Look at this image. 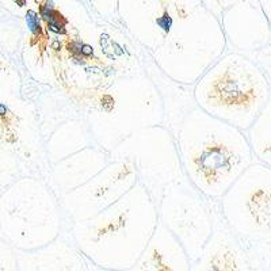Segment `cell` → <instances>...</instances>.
<instances>
[{"mask_svg": "<svg viewBox=\"0 0 271 271\" xmlns=\"http://www.w3.org/2000/svg\"><path fill=\"white\" fill-rule=\"evenodd\" d=\"M182 171L205 198L219 201L255 162L243 130L193 104L174 130Z\"/></svg>", "mask_w": 271, "mask_h": 271, "instance_id": "obj_1", "label": "cell"}, {"mask_svg": "<svg viewBox=\"0 0 271 271\" xmlns=\"http://www.w3.org/2000/svg\"><path fill=\"white\" fill-rule=\"evenodd\" d=\"M159 224L157 205L137 183L91 219L68 228L73 244L91 265L106 270L129 271Z\"/></svg>", "mask_w": 271, "mask_h": 271, "instance_id": "obj_2", "label": "cell"}, {"mask_svg": "<svg viewBox=\"0 0 271 271\" xmlns=\"http://www.w3.org/2000/svg\"><path fill=\"white\" fill-rule=\"evenodd\" d=\"M193 99L202 111L245 132L271 104L270 75L252 58L229 53L195 82Z\"/></svg>", "mask_w": 271, "mask_h": 271, "instance_id": "obj_3", "label": "cell"}, {"mask_svg": "<svg viewBox=\"0 0 271 271\" xmlns=\"http://www.w3.org/2000/svg\"><path fill=\"white\" fill-rule=\"evenodd\" d=\"M164 101L145 76L119 79L97 92L87 104L85 121L98 147L110 152L142 129L162 125Z\"/></svg>", "mask_w": 271, "mask_h": 271, "instance_id": "obj_4", "label": "cell"}, {"mask_svg": "<svg viewBox=\"0 0 271 271\" xmlns=\"http://www.w3.org/2000/svg\"><path fill=\"white\" fill-rule=\"evenodd\" d=\"M217 206L255 269L270 259L271 166L252 163L217 201Z\"/></svg>", "mask_w": 271, "mask_h": 271, "instance_id": "obj_5", "label": "cell"}, {"mask_svg": "<svg viewBox=\"0 0 271 271\" xmlns=\"http://www.w3.org/2000/svg\"><path fill=\"white\" fill-rule=\"evenodd\" d=\"M0 225L6 243L17 251H33L52 243L65 229L57 195L45 182L27 176L1 198Z\"/></svg>", "mask_w": 271, "mask_h": 271, "instance_id": "obj_6", "label": "cell"}, {"mask_svg": "<svg viewBox=\"0 0 271 271\" xmlns=\"http://www.w3.org/2000/svg\"><path fill=\"white\" fill-rule=\"evenodd\" d=\"M111 159H128L135 164L138 183L156 205L164 188L185 179L174 133L164 125L142 129L109 152Z\"/></svg>", "mask_w": 271, "mask_h": 271, "instance_id": "obj_7", "label": "cell"}, {"mask_svg": "<svg viewBox=\"0 0 271 271\" xmlns=\"http://www.w3.org/2000/svg\"><path fill=\"white\" fill-rule=\"evenodd\" d=\"M217 201L205 198L185 178L164 188L157 205L159 222L185 248L190 262L198 258L212 235Z\"/></svg>", "mask_w": 271, "mask_h": 271, "instance_id": "obj_8", "label": "cell"}, {"mask_svg": "<svg viewBox=\"0 0 271 271\" xmlns=\"http://www.w3.org/2000/svg\"><path fill=\"white\" fill-rule=\"evenodd\" d=\"M138 183L137 171L128 159H111L92 179L58 198L65 229L91 219L123 197Z\"/></svg>", "mask_w": 271, "mask_h": 271, "instance_id": "obj_9", "label": "cell"}, {"mask_svg": "<svg viewBox=\"0 0 271 271\" xmlns=\"http://www.w3.org/2000/svg\"><path fill=\"white\" fill-rule=\"evenodd\" d=\"M191 271H256L243 243L224 222L219 206L214 210L212 235L191 262Z\"/></svg>", "mask_w": 271, "mask_h": 271, "instance_id": "obj_10", "label": "cell"}, {"mask_svg": "<svg viewBox=\"0 0 271 271\" xmlns=\"http://www.w3.org/2000/svg\"><path fill=\"white\" fill-rule=\"evenodd\" d=\"M109 163L107 151L98 145H90L53 164L51 169L52 183L49 186L60 198L92 179Z\"/></svg>", "mask_w": 271, "mask_h": 271, "instance_id": "obj_11", "label": "cell"}, {"mask_svg": "<svg viewBox=\"0 0 271 271\" xmlns=\"http://www.w3.org/2000/svg\"><path fill=\"white\" fill-rule=\"evenodd\" d=\"M17 252L19 271H87V260L73 244L68 229L41 248Z\"/></svg>", "mask_w": 271, "mask_h": 271, "instance_id": "obj_12", "label": "cell"}, {"mask_svg": "<svg viewBox=\"0 0 271 271\" xmlns=\"http://www.w3.org/2000/svg\"><path fill=\"white\" fill-rule=\"evenodd\" d=\"M129 271H191V262L181 243L159 222Z\"/></svg>", "mask_w": 271, "mask_h": 271, "instance_id": "obj_13", "label": "cell"}, {"mask_svg": "<svg viewBox=\"0 0 271 271\" xmlns=\"http://www.w3.org/2000/svg\"><path fill=\"white\" fill-rule=\"evenodd\" d=\"M90 145H97L87 123L80 119H72L60 125L46 144V152L51 166L68 156L76 153Z\"/></svg>", "mask_w": 271, "mask_h": 271, "instance_id": "obj_14", "label": "cell"}, {"mask_svg": "<svg viewBox=\"0 0 271 271\" xmlns=\"http://www.w3.org/2000/svg\"><path fill=\"white\" fill-rule=\"evenodd\" d=\"M244 133L255 162L271 166V104L256 117Z\"/></svg>", "mask_w": 271, "mask_h": 271, "instance_id": "obj_15", "label": "cell"}, {"mask_svg": "<svg viewBox=\"0 0 271 271\" xmlns=\"http://www.w3.org/2000/svg\"><path fill=\"white\" fill-rule=\"evenodd\" d=\"M0 271L18 270V252L11 245L0 240Z\"/></svg>", "mask_w": 271, "mask_h": 271, "instance_id": "obj_16", "label": "cell"}, {"mask_svg": "<svg viewBox=\"0 0 271 271\" xmlns=\"http://www.w3.org/2000/svg\"><path fill=\"white\" fill-rule=\"evenodd\" d=\"M156 23H157L159 26L162 27L164 32L168 33L169 30H171V27H172V18L169 17L168 11H164L162 17L156 19Z\"/></svg>", "mask_w": 271, "mask_h": 271, "instance_id": "obj_17", "label": "cell"}, {"mask_svg": "<svg viewBox=\"0 0 271 271\" xmlns=\"http://www.w3.org/2000/svg\"><path fill=\"white\" fill-rule=\"evenodd\" d=\"M87 271H118V270H106V269H101L97 266L91 265L90 262H87Z\"/></svg>", "mask_w": 271, "mask_h": 271, "instance_id": "obj_18", "label": "cell"}, {"mask_svg": "<svg viewBox=\"0 0 271 271\" xmlns=\"http://www.w3.org/2000/svg\"><path fill=\"white\" fill-rule=\"evenodd\" d=\"M19 6H25V3H26V0H15Z\"/></svg>", "mask_w": 271, "mask_h": 271, "instance_id": "obj_19", "label": "cell"}]
</instances>
